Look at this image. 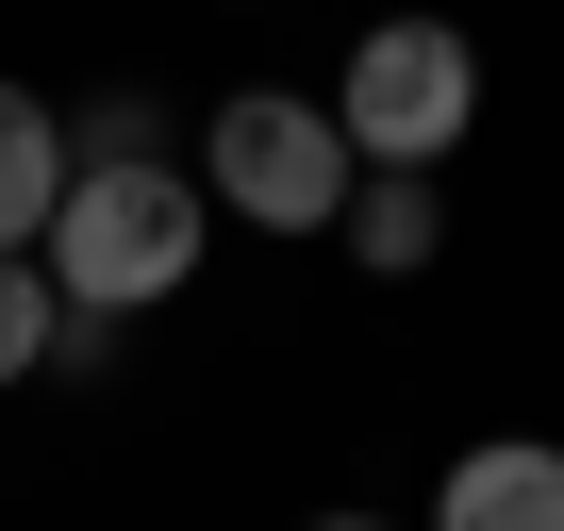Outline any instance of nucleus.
I'll return each mask as SVG.
<instances>
[{
	"label": "nucleus",
	"instance_id": "obj_1",
	"mask_svg": "<svg viewBox=\"0 0 564 531\" xmlns=\"http://www.w3.org/2000/svg\"><path fill=\"white\" fill-rule=\"evenodd\" d=\"M199 232H216L199 166H166V150H84L67 199H51V232H34V266L67 283V316H150V300L199 283Z\"/></svg>",
	"mask_w": 564,
	"mask_h": 531
},
{
	"label": "nucleus",
	"instance_id": "obj_2",
	"mask_svg": "<svg viewBox=\"0 0 564 531\" xmlns=\"http://www.w3.org/2000/svg\"><path fill=\"white\" fill-rule=\"evenodd\" d=\"M349 183H366V150H349V117H333V100L249 84V100H216V117H199V199H216V216H249V232H333V216H349Z\"/></svg>",
	"mask_w": 564,
	"mask_h": 531
},
{
	"label": "nucleus",
	"instance_id": "obj_8",
	"mask_svg": "<svg viewBox=\"0 0 564 531\" xmlns=\"http://www.w3.org/2000/svg\"><path fill=\"white\" fill-rule=\"evenodd\" d=\"M316 531H382V514H316Z\"/></svg>",
	"mask_w": 564,
	"mask_h": 531
},
{
	"label": "nucleus",
	"instance_id": "obj_3",
	"mask_svg": "<svg viewBox=\"0 0 564 531\" xmlns=\"http://www.w3.org/2000/svg\"><path fill=\"white\" fill-rule=\"evenodd\" d=\"M333 117H349L366 166H448V150L481 133V51H465V18H366L349 67H333Z\"/></svg>",
	"mask_w": 564,
	"mask_h": 531
},
{
	"label": "nucleus",
	"instance_id": "obj_4",
	"mask_svg": "<svg viewBox=\"0 0 564 531\" xmlns=\"http://www.w3.org/2000/svg\"><path fill=\"white\" fill-rule=\"evenodd\" d=\"M432 531H564V448L547 432H481L432 481Z\"/></svg>",
	"mask_w": 564,
	"mask_h": 531
},
{
	"label": "nucleus",
	"instance_id": "obj_7",
	"mask_svg": "<svg viewBox=\"0 0 564 531\" xmlns=\"http://www.w3.org/2000/svg\"><path fill=\"white\" fill-rule=\"evenodd\" d=\"M51 333H67V283L34 249H0V382H51Z\"/></svg>",
	"mask_w": 564,
	"mask_h": 531
},
{
	"label": "nucleus",
	"instance_id": "obj_5",
	"mask_svg": "<svg viewBox=\"0 0 564 531\" xmlns=\"http://www.w3.org/2000/svg\"><path fill=\"white\" fill-rule=\"evenodd\" d=\"M333 249L366 266V283H415V266L448 249V199H432V166H366V183H349V216H333Z\"/></svg>",
	"mask_w": 564,
	"mask_h": 531
},
{
	"label": "nucleus",
	"instance_id": "obj_6",
	"mask_svg": "<svg viewBox=\"0 0 564 531\" xmlns=\"http://www.w3.org/2000/svg\"><path fill=\"white\" fill-rule=\"evenodd\" d=\"M67 166H84V133H67V117H51L34 84H0V249H34V232H51Z\"/></svg>",
	"mask_w": 564,
	"mask_h": 531
}]
</instances>
